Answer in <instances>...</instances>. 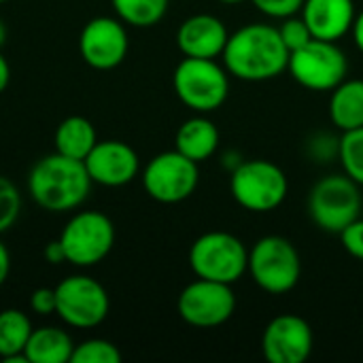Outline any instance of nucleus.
Listing matches in <instances>:
<instances>
[{
    "label": "nucleus",
    "mask_w": 363,
    "mask_h": 363,
    "mask_svg": "<svg viewBox=\"0 0 363 363\" xmlns=\"http://www.w3.org/2000/svg\"><path fill=\"white\" fill-rule=\"evenodd\" d=\"M230 32L225 23L208 13L187 17L177 30V47L185 57L215 60L223 53Z\"/></svg>",
    "instance_id": "dca6fc26"
},
{
    "label": "nucleus",
    "mask_w": 363,
    "mask_h": 363,
    "mask_svg": "<svg viewBox=\"0 0 363 363\" xmlns=\"http://www.w3.org/2000/svg\"><path fill=\"white\" fill-rule=\"evenodd\" d=\"M96 143H98V134L94 123L81 115L66 117L55 130V151L72 160L85 162V157L91 153Z\"/></svg>",
    "instance_id": "4be33fe9"
},
{
    "label": "nucleus",
    "mask_w": 363,
    "mask_h": 363,
    "mask_svg": "<svg viewBox=\"0 0 363 363\" xmlns=\"http://www.w3.org/2000/svg\"><path fill=\"white\" fill-rule=\"evenodd\" d=\"M130 49L123 21L117 17H94L79 36V51L87 66L96 70L117 68Z\"/></svg>",
    "instance_id": "ddd939ff"
},
{
    "label": "nucleus",
    "mask_w": 363,
    "mask_h": 363,
    "mask_svg": "<svg viewBox=\"0 0 363 363\" xmlns=\"http://www.w3.org/2000/svg\"><path fill=\"white\" fill-rule=\"evenodd\" d=\"M338 160L359 187H363V128L349 130L338 140Z\"/></svg>",
    "instance_id": "b1692460"
},
{
    "label": "nucleus",
    "mask_w": 363,
    "mask_h": 363,
    "mask_svg": "<svg viewBox=\"0 0 363 363\" xmlns=\"http://www.w3.org/2000/svg\"><path fill=\"white\" fill-rule=\"evenodd\" d=\"M55 289H49V287H38L32 291L30 296V308L40 315V317H47V315H55Z\"/></svg>",
    "instance_id": "c756f323"
},
{
    "label": "nucleus",
    "mask_w": 363,
    "mask_h": 363,
    "mask_svg": "<svg viewBox=\"0 0 363 363\" xmlns=\"http://www.w3.org/2000/svg\"><path fill=\"white\" fill-rule=\"evenodd\" d=\"M66 262L77 268L100 264L115 245V225L100 211H81L68 219L60 234Z\"/></svg>",
    "instance_id": "1a4fd4ad"
},
{
    "label": "nucleus",
    "mask_w": 363,
    "mask_h": 363,
    "mask_svg": "<svg viewBox=\"0 0 363 363\" xmlns=\"http://www.w3.org/2000/svg\"><path fill=\"white\" fill-rule=\"evenodd\" d=\"M253 283L272 296L291 291L302 274V262L296 245L283 236H264L249 251V268Z\"/></svg>",
    "instance_id": "7ed1b4c3"
},
{
    "label": "nucleus",
    "mask_w": 363,
    "mask_h": 363,
    "mask_svg": "<svg viewBox=\"0 0 363 363\" xmlns=\"http://www.w3.org/2000/svg\"><path fill=\"white\" fill-rule=\"evenodd\" d=\"M189 266L198 279L234 285L249 268V249L230 232H206L194 240Z\"/></svg>",
    "instance_id": "39448f33"
},
{
    "label": "nucleus",
    "mask_w": 363,
    "mask_h": 363,
    "mask_svg": "<svg viewBox=\"0 0 363 363\" xmlns=\"http://www.w3.org/2000/svg\"><path fill=\"white\" fill-rule=\"evenodd\" d=\"M351 32H353V40H355V45H357V49L363 53V11L355 17V21H353V28H351Z\"/></svg>",
    "instance_id": "473e14b6"
},
{
    "label": "nucleus",
    "mask_w": 363,
    "mask_h": 363,
    "mask_svg": "<svg viewBox=\"0 0 363 363\" xmlns=\"http://www.w3.org/2000/svg\"><path fill=\"white\" fill-rule=\"evenodd\" d=\"M74 351L72 338L53 325L32 330V336L23 349L28 363H70Z\"/></svg>",
    "instance_id": "6ab92c4d"
},
{
    "label": "nucleus",
    "mask_w": 363,
    "mask_h": 363,
    "mask_svg": "<svg viewBox=\"0 0 363 363\" xmlns=\"http://www.w3.org/2000/svg\"><path fill=\"white\" fill-rule=\"evenodd\" d=\"M279 34L285 43V47L291 51H298L300 47H304L306 43H311L315 36L311 32V28L306 26V21L302 19V15H291V17H285L281 28H279Z\"/></svg>",
    "instance_id": "bb28decb"
},
{
    "label": "nucleus",
    "mask_w": 363,
    "mask_h": 363,
    "mask_svg": "<svg viewBox=\"0 0 363 363\" xmlns=\"http://www.w3.org/2000/svg\"><path fill=\"white\" fill-rule=\"evenodd\" d=\"M359 185L349 174H330L317 181L308 194V215L328 234H340L362 211Z\"/></svg>",
    "instance_id": "0eeeda50"
},
{
    "label": "nucleus",
    "mask_w": 363,
    "mask_h": 363,
    "mask_svg": "<svg viewBox=\"0 0 363 363\" xmlns=\"http://www.w3.org/2000/svg\"><path fill=\"white\" fill-rule=\"evenodd\" d=\"M121 353L119 349L102 338H91L81 345H74L70 363H119Z\"/></svg>",
    "instance_id": "393cba45"
},
{
    "label": "nucleus",
    "mask_w": 363,
    "mask_h": 363,
    "mask_svg": "<svg viewBox=\"0 0 363 363\" xmlns=\"http://www.w3.org/2000/svg\"><path fill=\"white\" fill-rule=\"evenodd\" d=\"M287 70L311 91H332L349 74V60L334 40L313 38L298 51L289 53Z\"/></svg>",
    "instance_id": "6e6552de"
},
{
    "label": "nucleus",
    "mask_w": 363,
    "mask_h": 363,
    "mask_svg": "<svg viewBox=\"0 0 363 363\" xmlns=\"http://www.w3.org/2000/svg\"><path fill=\"white\" fill-rule=\"evenodd\" d=\"M219 2H223V4H240L245 0H219Z\"/></svg>",
    "instance_id": "c9c22d12"
},
{
    "label": "nucleus",
    "mask_w": 363,
    "mask_h": 363,
    "mask_svg": "<svg viewBox=\"0 0 363 363\" xmlns=\"http://www.w3.org/2000/svg\"><path fill=\"white\" fill-rule=\"evenodd\" d=\"M0 2H6V0H0Z\"/></svg>",
    "instance_id": "e433bc0d"
},
{
    "label": "nucleus",
    "mask_w": 363,
    "mask_h": 363,
    "mask_svg": "<svg viewBox=\"0 0 363 363\" xmlns=\"http://www.w3.org/2000/svg\"><path fill=\"white\" fill-rule=\"evenodd\" d=\"M313 347V328L298 315L274 317L262 334V351L270 363H304Z\"/></svg>",
    "instance_id": "4468645a"
},
{
    "label": "nucleus",
    "mask_w": 363,
    "mask_h": 363,
    "mask_svg": "<svg viewBox=\"0 0 363 363\" xmlns=\"http://www.w3.org/2000/svg\"><path fill=\"white\" fill-rule=\"evenodd\" d=\"M170 0H111L117 17L134 28H151L160 23Z\"/></svg>",
    "instance_id": "5701e85b"
},
{
    "label": "nucleus",
    "mask_w": 363,
    "mask_h": 363,
    "mask_svg": "<svg viewBox=\"0 0 363 363\" xmlns=\"http://www.w3.org/2000/svg\"><path fill=\"white\" fill-rule=\"evenodd\" d=\"M230 189L234 200L251 213H270L279 208L289 191L287 177L270 160H247L240 162L232 177Z\"/></svg>",
    "instance_id": "423d86ee"
},
{
    "label": "nucleus",
    "mask_w": 363,
    "mask_h": 363,
    "mask_svg": "<svg viewBox=\"0 0 363 363\" xmlns=\"http://www.w3.org/2000/svg\"><path fill=\"white\" fill-rule=\"evenodd\" d=\"M4 40H6V26H4V21L0 19V47L4 45Z\"/></svg>",
    "instance_id": "f704fd0d"
},
{
    "label": "nucleus",
    "mask_w": 363,
    "mask_h": 363,
    "mask_svg": "<svg viewBox=\"0 0 363 363\" xmlns=\"http://www.w3.org/2000/svg\"><path fill=\"white\" fill-rule=\"evenodd\" d=\"M257 11H262L268 17L285 19L291 15H298L304 6V0H251Z\"/></svg>",
    "instance_id": "cd10ccee"
},
{
    "label": "nucleus",
    "mask_w": 363,
    "mask_h": 363,
    "mask_svg": "<svg viewBox=\"0 0 363 363\" xmlns=\"http://www.w3.org/2000/svg\"><path fill=\"white\" fill-rule=\"evenodd\" d=\"M198 164L177 149L155 155L143 170L145 191L162 204H179L191 198L198 189Z\"/></svg>",
    "instance_id": "9b49d317"
},
{
    "label": "nucleus",
    "mask_w": 363,
    "mask_h": 363,
    "mask_svg": "<svg viewBox=\"0 0 363 363\" xmlns=\"http://www.w3.org/2000/svg\"><path fill=\"white\" fill-rule=\"evenodd\" d=\"M91 183L104 187H123L132 183L140 170L138 153L121 140H98L85 157Z\"/></svg>",
    "instance_id": "2eb2a0df"
},
{
    "label": "nucleus",
    "mask_w": 363,
    "mask_h": 363,
    "mask_svg": "<svg viewBox=\"0 0 363 363\" xmlns=\"http://www.w3.org/2000/svg\"><path fill=\"white\" fill-rule=\"evenodd\" d=\"M217 147H219V130L202 113L198 117L183 121L181 128L177 130L174 149L185 157L194 160L196 164L206 162L211 155H215Z\"/></svg>",
    "instance_id": "a211bd4d"
},
{
    "label": "nucleus",
    "mask_w": 363,
    "mask_h": 363,
    "mask_svg": "<svg viewBox=\"0 0 363 363\" xmlns=\"http://www.w3.org/2000/svg\"><path fill=\"white\" fill-rule=\"evenodd\" d=\"M330 117H332V123L342 132L363 128L362 79H345L336 89H332Z\"/></svg>",
    "instance_id": "aec40b11"
},
{
    "label": "nucleus",
    "mask_w": 363,
    "mask_h": 363,
    "mask_svg": "<svg viewBox=\"0 0 363 363\" xmlns=\"http://www.w3.org/2000/svg\"><path fill=\"white\" fill-rule=\"evenodd\" d=\"M21 211V196L15 183L0 174V234L15 225Z\"/></svg>",
    "instance_id": "a878e982"
},
{
    "label": "nucleus",
    "mask_w": 363,
    "mask_h": 363,
    "mask_svg": "<svg viewBox=\"0 0 363 363\" xmlns=\"http://www.w3.org/2000/svg\"><path fill=\"white\" fill-rule=\"evenodd\" d=\"M300 13L315 38L334 43L351 32L357 17L353 0H304Z\"/></svg>",
    "instance_id": "f3484780"
},
{
    "label": "nucleus",
    "mask_w": 363,
    "mask_h": 363,
    "mask_svg": "<svg viewBox=\"0 0 363 363\" xmlns=\"http://www.w3.org/2000/svg\"><path fill=\"white\" fill-rule=\"evenodd\" d=\"M228 74L240 81H270L289 66V49L279 28L268 23H249L230 34L221 53Z\"/></svg>",
    "instance_id": "f257e3e1"
},
{
    "label": "nucleus",
    "mask_w": 363,
    "mask_h": 363,
    "mask_svg": "<svg viewBox=\"0 0 363 363\" xmlns=\"http://www.w3.org/2000/svg\"><path fill=\"white\" fill-rule=\"evenodd\" d=\"M9 81H11V68H9V62H6V57L0 53V94L6 89Z\"/></svg>",
    "instance_id": "72a5a7b5"
},
{
    "label": "nucleus",
    "mask_w": 363,
    "mask_h": 363,
    "mask_svg": "<svg viewBox=\"0 0 363 363\" xmlns=\"http://www.w3.org/2000/svg\"><path fill=\"white\" fill-rule=\"evenodd\" d=\"M338 236H340V242H342L345 251L351 257L363 262V219L357 217L355 221H351Z\"/></svg>",
    "instance_id": "c85d7f7f"
},
{
    "label": "nucleus",
    "mask_w": 363,
    "mask_h": 363,
    "mask_svg": "<svg viewBox=\"0 0 363 363\" xmlns=\"http://www.w3.org/2000/svg\"><path fill=\"white\" fill-rule=\"evenodd\" d=\"M91 179L85 162L51 153L40 157L28 174V191L32 200L49 213L74 211L85 202Z\"/></svg>",
    "instance_id": "f03ea898"
},
{
    "label": "nucleus",
    "mask_w": 363,
    "mask_h": 363,
    "mask_svg": "<svg viewBox=\"0 0 363 363\" xmlns=\"http://www.w3.org/2000/svg\"><path fill=\"white\" fill-rule=\"evenodd\" d=\"M177 311L187 325L213 330L232 319L236 313V296L228 283L198 279L181 291Z\"/></svg>",
    "instance_id": "f8f14e48"
},
{
    "label": "nucleus",
    "mask_w": 363,
    "mask_h": 363,
    "mask_svg": "<svg viewBox=\"0 0 363 363\" xmlns=\"http://www.w3.org/2000/svg\"><path fill=\"white\" fill-rule=\"evenodd\" d=\"M9 272H11V255H9V249L0 240V287L6 283Z\"/></svg>",
    "instance_id": "2f4dec72"
},
{
    "label": "nucleus",
    "mask_w": 363,
    "mask_h": 363,
    "mask_svg": "<svg viewBox=\"0 0 363 363\" xmlns=\"http://www.w3.org/2000/svg\"><path fill=\"white\" fill-rule=\"evenodd\" d=\"M172 85L179 100L202 115L217 111L230 94L228 70L204 57H183L174 68Z\"/></svg>",
    "instance_id": "20e7f679"
},
{
    "label": "nucleus",
    "mask_w": 363,
    "mask_h": 363,
    "mask_svg": "<svg viewBox=\"0 0 363 363\" xmlns=\"http://www.w3.org/2000/svg\"><path fill=\"white\" fill-rule=\"evenodd\" d=\"M32 321L17 308L0 311V359L4 363H28L23 349L32 336Z\"/></svg>",
    "instance_id": "412c9836"
},
{
    "label": "nucleus",
    "mask_w": 363,
    "mask_h": 363,
    "mask_svg": "<svg viewBox=\"0 0 363 363\" xmlns=\"http://www.w3.org/2000/svg\"><path fill=\"white\" fill-rule=\"evenodd\" d=\"M43 257H45V262H47V264H53V266H57V264H64V262H66V251H64V247H62L60 238H57V240H51V242H47V245H45V249H43Z\"/></svg>",
    "instance_id": "7c9ffc66"
},
{
    "label": "nucleus",
    "mask_w": 363,
    "mask_h": 363,
    "mask_svg": "<svg viewBox=\"0 0 363 363\" xmlns=\"http://www.w3.org/2000/svg\"><path fill=\"white\" fill-rule=\"evenodd\" d=\"M55 315L70 328H98L111 311L106 289L91 277L72 274L55 287Z\"/></svg>",
    "instance_id": "9d476101"
}]
</instances>
